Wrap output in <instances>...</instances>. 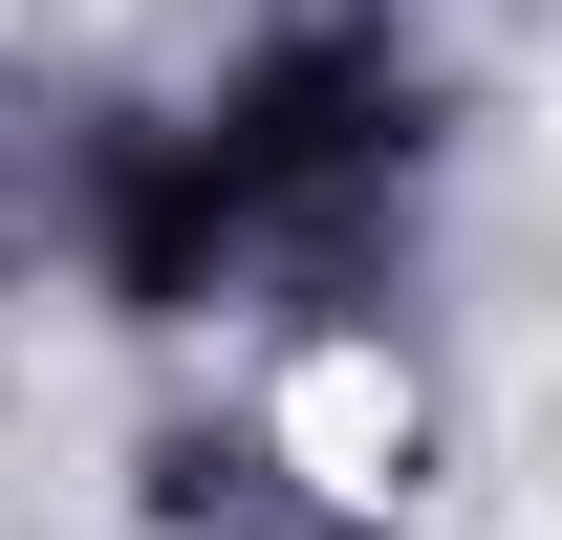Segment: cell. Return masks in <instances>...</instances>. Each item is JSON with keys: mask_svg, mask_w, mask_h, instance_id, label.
Returning a JSON list of instances; mask_svg holds the SVG:
<instances>
[{"mask_svg": "<svg viewBox=\"0 0 562 540\" xmlns=\"http://www.w3.org/2000/svg\"><path fill=\"white\" fill-rule=\"evenodd\" d=\"M412 151H432V87L368 22H281L195 131H109L87 151V238H109V281H131L151 325H195L216 281H260V260L347 281L368 216L412 195Z\"/></svg>", "mask_w": 562, "mask_h": 540, "instance_id": "1", "label": "cell"}]
</instances>
